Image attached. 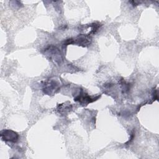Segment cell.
<instances>
[{
    "mask_svg": "<svg viewBox=\"0 0 159 159\" xmlns=\"http://www.w3.org/2000/svg\"><path fill=\"white\" fill-rule=\"evenodd\" d=\"M58 84L56 81L53 80H48L44 83L43 91L44 93L52 95L53 93H55L56 91L58 89Z\"/></svg>",
    "mask_w": 159,
    "mask_h": 159,
    "instance_id": "cell-2",
    "label": "cell"
},
{
    "mask_svg": "<svg viewBox=\"0 0 159 159\" xmlns=\"http://www.w3.org/2000/svg\"><path fill=\"white\" fill-rule=\"evenodd\" d=\"M119 82L120 84L123 93H127L130 90V84L127 83L125 81H124V80L121 79L119 80Z\"/></svg>",
    "mask_w": 159,
    "mask_h": 159,
    "instance_id": "cell-5",
    "label": "cell"
},
{
    "mask_svg": "<svg viewBox=\"0 0 159 159\" xmlns=\"http://www.w3.org/2000/svg\"><path fill=\"white\" fill-rule=\"evenodd\" d=\"M99 98V96L96 97V98H92L88 95H87L86 94L84 93L83 92V91L81 90V93L78 95L76 96L75 98H74V100L76 101H78L79 102H80L81 104H87L88 103H90V102H94V101H96L98 98Z\"/></svg>",
    "mask_w": 159,
    "mask_h": 159,
    "instance_id": "cell-3",
    "label": "cell"
},
{
    "mask_svg": "<svg viewBox=\"0 0 159 159\" xmlns=\"http://www.w3.org/2000/svg\"><path fill=\"white\" fill-rule=\"evenodd\" d=\"M134 137H135V134L134 133V132H132V134H131V135H130V138L129 140L126 143V144H128L129 143H130V142L132 141V140H133V139L134 138Z\"/></svg>",
    "mask_w": 159,
    "mask_h": 159,
    "instance_id": "cell-6",
    "label": "cell"
},
{
    "mask_svg": "<svg viewBox=\"0 0 159 159\" xmlns=\"http://www.w3.org/2000/svg\"><path fill=\"white\" fill-rule=\"evenodd\" d=\"M91 39L88 34H81L79 35L76 39H73V43L78 44L81 46L89 45L91 43Z\"/></svg>",
    "mask_w": 159,
    "mask_h": 159,
    "instance_id": "cell-4",
    "label": "cell"
},
{
    "mask_svg": "<svg viewBox=\"0 0 159 159\" xmlns=\"http://www.w3.org/2000/svg\"><path fill=\"white\" fill-rule=\"evenodd\" d=\"M1 138L4 141L16 143L18 140L19 135L12 130L6 129L1 132Z\"/></svg>",
    "mask_w": 159,
    "mask_h": 159,
    "instance_id": "cell-1",
    "label": "cell"
}]
</instances>
